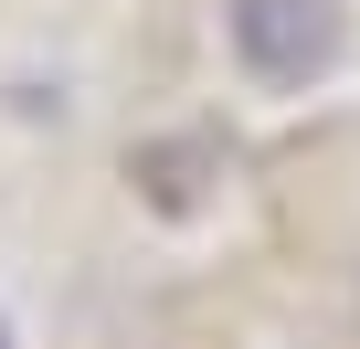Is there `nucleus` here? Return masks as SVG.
<instances>
[{
  "mask_svg": "<svg viewBox=\"0 0 360 349\" xmlns=\"http://www.w3.org/2000/svg\"><path fill=\"white\" fill-rule=\"evenodd\" d=\"M0 349H11V317H0Z\"/></svg>",
  "mask_w": 360,
  "mask_h": 349,
  "instance_id": "nucleus-2",
  "label": "nucleus"
},
{
  "mask_svg": "<svg viewBox=\"0 0 360 349\" xmlns=\"http://www.w3.org/2000/svg\"><path fill=\"white\" fill-rule=\"evenodd\" d=\"M223 32H233V64L255 85H318L349 43V11L339 0H233Z\"/></svg>",
  "mask_w": 360,
  "mask_h": 349,
  "instance_id": "nucleus-1",
  "label": "nucleus"
}]
</instances>
